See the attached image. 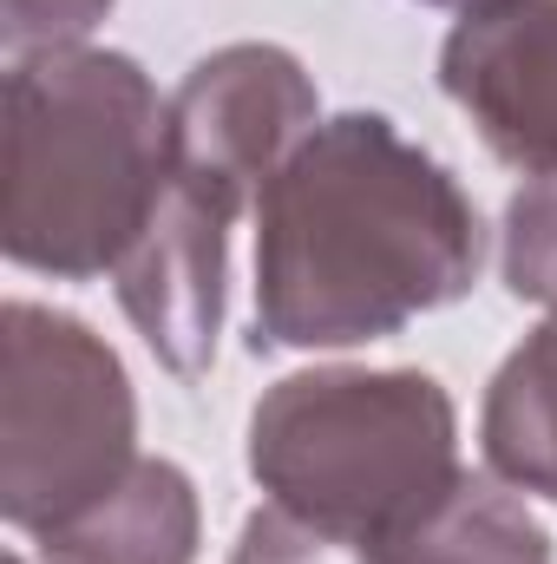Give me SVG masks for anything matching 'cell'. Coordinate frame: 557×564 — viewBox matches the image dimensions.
I'll use <instances>...</instances> for the list:
<instances>
[{"mask_svg":"<svg viewBox=\"0 0 557 564\" xmlns=\"http://www.w3.org/2000/svg\"><path fill=\"white\" fill-rule=\"evenodd\" d=\"M171 99L119 46H33L7 59L0 250L53 282L112 276L164 184Z\"/></svg>","mask_w":557,"mask_h":564,"instance_id":"cell-2","label":"cell"},{"mask_svg":"<svg viewBox=\"0 0 557 564\" xmlns=\"http://www.w3.org/2000/svg\"><path fill=\"white\" fill-rule=\"evenodd\" d=\"M230 564H361L354 552H341L335 539L308 532L302 519H288L276 506H256L230 545Z\"/></svg>","mask_w":557,"mask_h":564,"instance_id":"cell-13","label":"cell"},{"mask_svg":"<svg viewBox=\"0 0 557 564\" xmlns=\"http://www.w3.org/2000/svg\"><path fill=\"white\" fill-rule=\"evenodd\" d=\"M139 466V388L73 308H0V519L40 539Z\"/></svg>","mask_w":557,"mask_h":564,"instance_id":"cell-4","label":"cell"},{"mask_svg":"<svg viewBox=\"0 0 557 564\" xmlns=\"http://www.w3.org/2000/svg\"><path fill=\"white\" fill-rule=\"evenodd\" d=\"M7 564H26V552H13V558H7Z\"/></svg>","mask_w":557,"mask_h":564,"instance_id":"cell-15","label":"cell"},{"mask_svg":"<svg viewBox=\"0 0 557 564\" xmlns=\"http://www.w3.org/2000/svg\"><path fill=\"white\" fill-rule=\"evenodd\" d=\"M361 564H551V532L499 473H466L407 539L381 552H354Z\"/></svg>","mask_w":557,"mask_h":564,"instance_id":"cell-10","label":"cell"},{"mask_svg":"<svg viewBox=\"0 0 557 564\" xmlns=\"http://www.w3.org/2000/svg\"><path fill=\"white\" fill-rule=\"evenodd\" d=\"M419 7H446V13H472V7H492V0H419Z\"/></svg>","mask_w":557,"mask_h":564,"instance_id":"cell-14","label":"cell"},{"mask_svg":"<svg viewBox=\"0 0 557 564\" xmlns=\"http://www.w3.org/2000/svg\"><path fill=\"white\" fill-rule=\"evenodd\" d=\"M439 93L525 177L557 171V0H492L439 40Z\"/></svg>","mask_w":557,"mask_h":564,"instance_id":"cell-6","label":"cell"},{"mask_svg":"<svg viewBox=\"0 0 557 564\" xmlns=\"http://www.w3.org/2000/svg\"><path fill=\"white\" fill-rule=\"evenodd\" d=\"M499 276L518 302L557 308V171L525 177L499 224Z\"/></svg>","mask_w":557,"mask_h":564,"instance_id":"cell-11","label":"cell"},{"mask_svg":"<svg viewBox=\"0 0 557 564\" xmlns=\"http://www.w3.org/2000/svg\"><path fill=\"white\" fill-rule=\"evenodd\" d=\"M230 230H237L230 210L164 177L139 243L106 276L125 322L144 335L157 368L177 381H197L217 361V335L230 308Z\"/></svg>","mask_w":557,"mask_h":564,"instance_id":"cell-7","label":"cell"},{"mask_svg":"<svg viewBox=\"0 0 557 564\" xmlns=\"http://www.w3.org/2000/svg\"><path fill=\"white\" fill-rule=\"evenodd\" d=\"M315 126H321V93L308 66L276 40H230L204 53L171 93L164 177L243 217Z\"/></svg>","mask_w":557,"mask_h":564,"instance_id":"cell-5","label":"cell"},{"mask_svg":"<svg viewBox=\"0 0 557 564\" xmlns=\"http://www.w3.org/2000/svg\"><path fill=\"white\" fill-rule=\"evenodd\" d=\"M197 545H204L197 479L164 453H139V466L106 499H92L66 525L40 532L33 558L40 564H197Z\"/></svg>","mask_w":557,"mask_h":564,"instance_id":"cell-8","label":"cell"},{"mask_svg":"<svg viewBox=\"0 0 557 564\" xmlns=\"http://www.w3.org/2000/svg\"><path fill=\"white\" fill-rule=\"evenodd\" d=\"M485 224L452 164L387 112H335L256 197L250 355L387 341L472 295Z\"/></svg>","mask_w":557,"mask_h":564,"instance_id":"cell-1","label":"cell"},{"mask_svg":"<svg viewBox=\"0 0 557 564\" xmlns=\"http://www.w3.org/2000/svg\"><path fill=\"white\" fill-rule=\"evenodd\" d=\"M479 453L512 492L557 506V308H545V322L492 368Z\"/></svg>","mask_w":557,"mask_h":564,"instance_id":"cell-9","label":"cell"},{"mask_svg":"<svg viewBox=\"0 0 557 564\" xmlns=\"http://www.w3.org/2000/svg\"><path fill=\"white\" fill-rule=\"evenodd\" d=\"M263 506L341 552H381L466 479L459 408L426 368H302L250 408L243 440Z\"/></svg>","mask_w":557,"mask_h":564,"instance_id":"cell-3","label":"cell"},{"mask_svg":"<svg viewBox=\"0 0 557 564\" xmlns=\"http://www.w3.org/2000/svg\"><path fill=\"white\" fill-rule=\"evenodd\" d=\"M119 0H0V40H7V59L13 53H33V46H73L86 40Z\"/></svg>","mask_w":557,"mask_h":564,"instance_id":"cell-12","label":"cell"}]
</instances>
